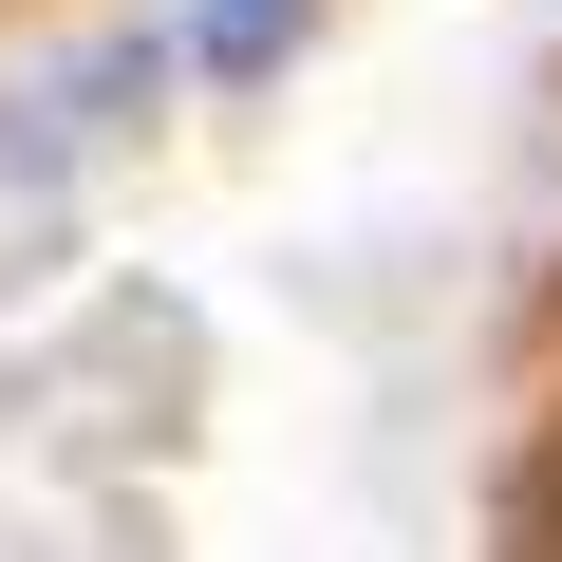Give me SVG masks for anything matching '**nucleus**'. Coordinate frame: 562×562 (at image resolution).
<instances>
[{
  "instance_id": "1",
  "label": "nucleus",
  "mask_w": 562,
  "mask_h": 562,
  "mask_svg": "<svg viewBox=\"0 0 562 562\" xmlns=\"http://www.w3.org/2000/svg\"><path fill=\"white\" fill-rule=\"evenodd\" d=\"M506 562H562V431L506 469Z\"/></svg>"
},
{
  "instance_id": "2",
  "label": "nucleus",
  "mask_w": 562,
  "mask_h": 562,
  "mask_svg": "<svg viewBox=\"0 0 562 562\" xmlns=\"http://www.w3.org/2000/svg\"><path fill=\"white\" fill-rule=\"evenodd\" d=\"M281 20H301V0H206V57L244 76V57H281Z\"/></svg>"
}]
</instances>
